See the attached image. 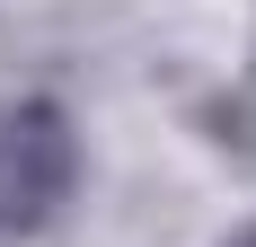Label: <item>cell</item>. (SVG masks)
Instances as JSON below:
<instances>
[{"label": "cell", "mask_w": 256, "mask_h": 247, "mask_svg": "<svg viewBox=\"0 0 256 247\" xmlns=\"http://www.w3.org/2000/svg\"><path fill=\"white\" fill-rule=\"evenodd\" d=\"M80 186V132L62 98H18L0 106V238H36L62 221Z\"/></svg>", "instance_id": "cell-1"}, {"label": "cell", "mask_w": 256, "mask_h": 247, "mask_svg": "<svg viewBox=\"0 0 256 247\" xmlns=\"http://www.w3.org/2000/svg\"><path fill=\"white\" fill-rule=\"evenodd\" d=\"M221 247H256V221H248V230H230V238H221Z\"/></svg>", "instance_id": "cell-2"}]
</instances>
